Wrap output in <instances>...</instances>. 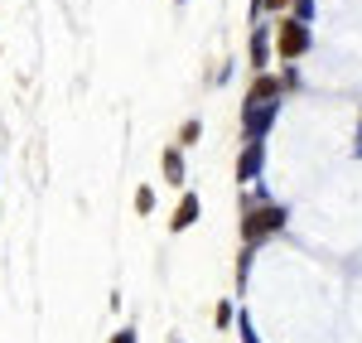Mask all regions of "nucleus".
Wrapping results in <instances>:
<instances>
[{
	"label": "nucleus",
	"instance_id": "f03ea898",
	"mask_svg": "<svg viewBox=\"0 0 362 343\" xmlns=\"http://www.w3.org/2000/svg\"><path fill=\"white\" fill-rule=\"evenodd\" d=\"M276 49L285 58H300L309 49V34H305V25H300V20H285V25H280V34H276Z\"/></svg>",
	"mask_w": 362,
	"mask_h": 343
},
{
	"label": "nucleus",
	"instance_id": "423d86ee",
	"mask_svg": "<svg viewBox=\"0 0 362 343\" xmlns=\"http://www.w3.org/2000/svg\"><path fill=\"white\" fill-rule=\"evenodd\" d=\"M251 174H256V145H251L247 155H242V179H251Z\"/></svg>",
	"mask_w": 362,
	"mask_h": 343
},
{
	"label": "nucleus",
	"instance_id": "f257e3e1",
	"mask_svg": "<svg viewBox=\"0 0 362 343\" xmlns=\"http://www.w3.org/2000/svg\"><path fill=\"white\" fill-rule=\"evenodd\" d=\"M280 223H285V213H280V208H271V203H261V208H251V213H247V242L256 247V242H261L266 232H276Z\"/></svg>",
	"mask_w": 362,
	"mask_h": 343
},
{
	"label": "nucleus",
	"instance_id": "39448f33",
	"mask_svg": "<svg viewBox=\"0 0 362 343\" xmlns=\"http://www.w3.org/2000/svg\"><path fill=\"white\" fill-rule=\"evenodd\" d=\"M165 174H169V179H179V174H184V170H179V150H169V155H165Z\"/></svg>",
	"mask_w": 362,
	"mask_h": 343
},
{
	"label": "nucleus",
	"instance_id": "6e6552de",
	"mask_svg": "<svg viewBox=\"0 0 362 343\" xmlns=\"http://www.w3.org/2000/svg\"><path fill=\"white\" fill-rule=\"evenodd\" d=\"M266 5H271V10H280V5H285V0H266Z\"/></svg>",
	"mask_w": 362,
	"mask_h": 343
},
{
	"label": "nucleus",
	"instance_id": "0eeeda50",
	"mask_svg": "<svg viewBox=\"0 0 362 343\" xmlns=\"http://www.w3.org/2000/svg\"><path fill=\"white\" fill-rule=\"evenodd\" d=\"M116 343H136V334H131V329H126V334H116Z\"/></svg>",
	"mask_w": 362,
	"mask_h": 343
},
{
	"label": "nucleus",
	"instance_id": "20e7f679",
	"mask_svg": "<svg viewBox=\"0 0 362 343\" xmlns=\"http://www.w3.org/2000/svg\"><path fill=\"white\" fill-rule=\"evenodd\" d=\"M194 218H198V199L189 194V199H184V208H179V218H174V228H184V223H194Z\"/></svg>",
	"mask_w": 362,
	"mask_h": 343
},
{
	"label": "nucleus",
	"instance_id": "7ed1b4c3",
	"mask_svg": "<svg viewBox=\"0 0 362 343\" xmlns=\"http://www.w3.org/2000/svg\"><path fill=\"white\" fill-rule=\"evenodd\" d=\"M271 97H276V78H256V87H251V107H271Z\"/></svg>",
	"mask_w": 362,
	"mask_h": 343
}]
</instances>
